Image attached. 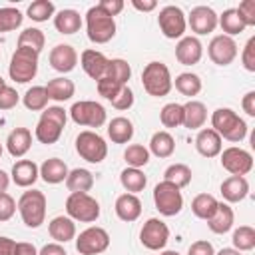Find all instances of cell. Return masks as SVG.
<instances>
[{
    "instance_id": "cell-1",
    "label": "cell",
    "mask_w": 255,
    "mask_h": 255,
    "mask_svg": "<svg viewBox=\"0 0 255 255\" xmlns=\"http://www.w3.org/2000/svg\"><path fill=\"white\" fill-rule=\"evenodd\" d=\"M211 129L219 133L221 139L239 143L247 135V124L243 118H239L231 108H217L211 114Z\"/></svg>"
},
{
    "instance_id": "cell-2",
    "label": "cell",
    "mask_w": 255,
    "mask_h": 255,
    "mask_svg": "<svg viewBox=\"0 0 255 255\" xmlns=\"http://www.w3.org/2000/svg\"><path fill=\"white\" fill-rule=\"evenodd\" d=\"M66 122H68V114H66L64 108H60V106H48L42 112V116H40V120L36 124V129H34L36 139L40 143H46V145L56 143L60 139L64 128H66Z\"/></svg>"
},
{
    "instance_id": "cell-3",
    "label": "cell",
    "mask_w": 255,
    "mask_h": 255,
    "mask_svg": "<svg viewBox=\"0 0 255 255\" xmlns=\"http://www.w3.org/2000/svg\"><path fill=\"white\" fill-rule=\"evenodd\" d=\"M141 84L149 96L163 98L173 88L171 72L163 62H149V64H145V68L141 72Z\"/></svg>"
},
{
    "instance_id": "cell-4",
    "label": "cell",
    "mask_w": 255,
    "mask_h": 255,
    "mask_svg": "<svg viewBox=\"0 0 255 255\" xmlns=\"http://www.w3.org/2000/svg\"><path fill=\"white\" fill-rule=\"evenodd\" d=\"M16 209L20 211L24 225L30 229H36L46 219V195L38 189L24 191L16 203Z\"/></svg>"
},
{
    "instance_id": "cell-5",
    "label": "cell",
    "mask_w": 255,
    "mask_h": 255,
    "mask_svg": "<svg viewBox=\"0 0 255 255\" xmlns=\"http://www.w3.org/2000/svg\"><path fill=\"white\" fill-rule=\"evenodd\" d=\"M38 52L30 50V48H16L12 58H10V66H8V74L10 80H14L16 84H28L36 78L38 74Z\"/></svg>"
},
{
    "instance_id": "cell-6",
    "label": "cell",
    "mask_w": 255,
    "mask_h": 255,
    "mask_svg": "<svg viewBox=\"0 0 255 255\" xmlns=\"http://www.w3.org/2000/svg\"><path fill=\"white\" fill-rule=\"evenodd\" d=\"M86 32L90 42L106 44L116 36V20L96 4L86 12Z\"/></svg>"
},
{
    "instance_id": "cell-7",
    "label": "cell",
    "mask_w": 255,
    "mask_h": 255,
    "mask_svg": "<svg viewBox=\"0 0 255 255\" xmlns=\"http://www.w3.org/2000/svg\"><path fill=\"white\" fill-rule=\"evenodd\" d=\"M66 213L80 223H94L100 217V203L90 193H70L66 199Z\"/></svg>"
},
{
    "instance_id": "cell-8",
    "label": "cell",
    "mask_w": 255,
    "mask_h": 255,
    "mask_svg": "<svg viewBox=\"0 0 255 255\" xmlns=\"http://www.w3.org/2000/svg\"><path fill=\"white\" fill-rule=\"evenodd\" d=\"M153 203L155 209L165 215V217H173L183 209V195L181 189L175 187L169 181H159L153 187Z\"/></svg>"
},
{
    "instance_id": "cell-9",
    "label": "cell",
    "mask_w": 255,
    "mask_h": 255,
    "mask_svg": "<svg viewBox=\"0 0 255 255\" xmlns=\"http://www.w3.org/2000/svg\"><path fill=\"white\" fill-rule=\"evenodd\" d=\"M76 151L82 159L90 163H102L108 155V143L100 133L92 129H84L76 137Z\"/></svg>"
},
{
    "instance_id": "cell-10",
    "label": "cell",
    "mask_w": 255,
    "mask_h": 255,
    "mask_svg": "<svg viewBox=\"0 0 255 255\" xmlns=\"http://www.w3.org/2000/svg\"><path fill=\"white\" fill-rule=\"evenodd\" d=\"M70 118L78 126L86 128H100L106 124V108L92 100H80L70 108Z\"/></svg>"
},
{
    "instance_id": "cell-11",
    "label": "cell",
    "mask_w": 255,
    "mask_h": 255,
    "mask_svg": "<svg viewBox=\"0 0 255 255\" xmlns=\"http://www.w3.org/2000/svg\"><path fill=\"white\" fill-rule=\"evenodd\" d=\"M157 24H159V30L165 38L169 40H181L183 34H185V28H187V22H185V14L179 6H163L159 10V16H157Z\"/></svg>"
},
{
    "instance_id": "cell-12",
    "label": "cell",
    "mask_w": 255,
    "mask_h": 255,
    "mask_svg": "<svg viewBox=\"0 0 255 255\" xmlns=\"http://www.w3.org/2000/svg\"><path fill=\"white\" fill-rule=\"evenodd\" d=\"M110 247V235L104 227H88L76 237V251L80 255H100Z\"/></svg>"
},
{
    "instance_id": "cell-13",
    "label": "cell",
    "mask_w": 255,
    "mask_h": 255,
    "mask_svg": "<svg viewBox=\"0 0 255 255\" xmlns=\"http://www.w3.org/2000/svg\"><path fill=\"white\" fill-rule=\"evenodd\" d=\"M219 155H221V167L227 169L231 175H243L245 177L253 169V155L243 147L231 145V147L221 149Z\"/></svg>"
},
{
    "instance_id": "cell-14",
    "label": "cell",
    "mask_w": 255,
    "mask_h": 255,
    "mask_svg": "<svg viewBox=\"0 0 255 255\" xmlns=\"http://www.w3.org/2000/svg\"><path fill=\"white\" fill-rule=\"evenodd\" d=\"M139 241H141V245H143L145 249H149V251H159V249H163V247L167 245V241H169V227H167L161 219L151 217V219H147V221L143 223V227H141V231H139Z\"/></svg>"
},
{
    "instance_id": "cell-15",
    "label": "cell",
    "mask_w": 255,
    "mask_h": 255,
    "mask_svg": "<svg viewBox=\"0 0 255 255\" xmlns=\"http://www.w3.org/2000/svg\"><path fill=\"white\" fill-rule=\"evenodd\" d=\"M207 54L211 58L213 64L217 66H229L235 58H237V44L233 38L225 36V34H219V36H213L209 46H207Z\"/></svg>"
},
{
    "instance_id": "cell-16",
    "label": "cell",
    "mask_w": 255,
    "mask_h": 255,
    "mask_svg": "<svg viewBox=\"0 0 255 255\" xmlns=\"http://www.w3.org/2000/svg\"><path fill=\"white\" fill-rule=\"evenodd\" d=\"M185 22L189 24L191 32H195L197 36H205L217 28V14L209 6H195Z\"/></svg>"
},
{
    "instance_id": "cell-17",
    "label": "cell",
    "mask_w": 255,
    "mask_h": 255,
    "mask_svg": "<svg viewBox=\"0 0 255 255\" xmlns=\"http://www.w3.org/2000/svg\"><path fill=\"white\" fill-rule=\"evenodd\" d=\"M78 64V52L74 50V46L70 44H58L50 50V66L60 72V74H68L76 68Z\"/></svg>"
},
{
    "instance_id": "cell-18",
    "label": "cell",
    "mask_w": 255,
    "mask_h": 255,
    "mask_svg": "<svg viewBox=\"0 0 255 255\" xmlns=\"http://www.w3.org/2000/svg\"><path fill=\"white\" fill-rule=\"evenodd\" d=\"M201 56H203V46H201L199 38H195V36H183L175 46V58L183 66L197 64L201 60Z\"/></svg>"
},
{
    "instance_id": "cell-19",
    "label": "cell",
    "mask_w": 255,
    "mask_h": 255,
    "mask_svg": "<svg viewBox=\"0 0 255 255\" xmlns=\"http://www.w3.org/2000/svg\"><path fill=\"white\" fill-rule=\"evenodd\" d=\"M80 64H82V70H84L92 80L100 82V80L106 76V72H108L110 60H108L102 52H98V50H84L82 56H80Z\"/></svg>"
},
{
    "instance_id": "cell-20",
    "label": "cell",
    "mask_w": 255,
    "mask_h": 255,
    "mask_svg": "<svg viewBox=\"0 0 255 255\" xmlns=\"http://www.w3.org/2000/svg\"><path fill=\"white\" fill-rule=\"evenodd\" d=\"M223 139L219 137V133L211 128H203L197 131V137H195V149L199 155L203 157H215L221 153L223 149Z\"/></svg>"
},
{
    "instance_id": "cell-21",
    "label": "cell",
    "mask_w": 255,
    "mask_h": 255,
    "mask_svg": "<svg viewBox=\"0 0 255 255\" xmlns=\"http://www.w3.org/2000/svg\"><path fill=\"white\" fill-rule=\"evenodd\" d=\"M221 195L225 203H239L249 195V181L243 175H229L221 183Z\"/></svg>"
},
{
    "instance_id": "cell-22",
    "label": "cell",
    "mask_w": 255,
    "mask_h": 255,
    "mask_svg": "<svg viewBox=\"0 0 255 255\" xmlns=\"http://www.w3.org/2000/svg\"><path fill=\"white\" fill-rule=\"evenodd\" d=\"M12 181L18 187H32L40 177V167L32 159H18L12 165Z\"/></svg>"
},
{
    "instance_id": "cell-23",
    "label": "cell",
    "mask_w": 255,
    "mask_h": 255,
    "mask_svg": "<svg viewBox=\"0 0 255 255\" xmlns=\"http://www.w3.org/2000/svg\"><path fill=\"white\" fill-rule=\"evenodd\" d=\"M32 147V131L28 128H14L6 137V149L12 157H24Z\"/></svg>"
},
{
    "instance_id": "cell-24",
    "label": "cell",
    "mask_w": 255,
    "mask_h": 255,
    "mask_svg": "<svg viewBox=\"0 0 255 255\" xmlns=\"http://www.w3.org/2000/svg\"><path fill=\"white\" fill-rule=\"evenodd\" d=\"M114 209H116V215L122 221L131 223L141 215V201L133 193H122V195H118Z\"/></svg>"
},
{
    "instance_id": "cell-25",
    "label": "cell",
    "mask_w": 255,
    "mask_h": 255,
    "mask_svg": "<svg viewBox=\"0 0 255 255\" xmlns=\"http://www.w3.org/2000/svg\"><path fill=\"white\" fill-rule=\"evenodd\" d=\"M48 233L56 243H68L76 237V223L68 215H58L48 223Z\"/></svg>"
},
{
    "instance_id": "cell-26",
    "label": "cell",
    "mask_w": 255,
    "mask_h": 255,
    "mask_svg": "<svg viewBox=\"0 0 255 255\" xmlns=\"http://www.w3.org/2000/svg\"><path fill=\"white\" fill-rule=\"evenodd\" d=\"M233 221H235V215H233V209L229 203H217V209L215 213L207 219V227L217 233V235H223L227 233L231 227H233Z\"/></svg>"
},
{
    "instance_id": "cell-27",
    "label": "cell",
    "mask_w": 255,
    "mask_h": 255,
    "mask_svg": "<svg viewBox=\"0 0 255 255\" xmlns=\"http://www.w3.org/2000/svg\"><path fill=\"white\" fill-rule=\"evenodd\" d=\"M205 122H207V108L203 102L189 100L187 104H183V126L187 129H201Z\"/></svg>"
},
{
    "instance_id": "cell-28",
    "label": "cell",
    "mask_w": 255,
    "mask_h": 255,
    "mask_svg": "<svg viewBox=\"0 0 255 255\" xmlns=\"http://www.w3.org/2000/svg\"><path fill=\"white\" fill-rule=\"evenodd\" d=\"M68 171H70L68 165H66L60 157H50V159H46V161L40 165V177H42L46 183H50V185H56V183L66 181Z\"/></svg>"
},
{
    "instance_id": "cell-29",
    "label": "cell",
    "mask_w": 255,
    "mask_h": 255,
    "mask_svg": "<svg viewBox=\"0 0 255 255\" xmlns=\"http://www.w3.org/2000/svg\"><path fill=\"white\" fill-rule=\"evenodd\" d=\"M54 28L60 32V34H76L80 28H82V16L80 12L72 10V8H64L60 10L56 16H54Z\"/></svg>"
},
{
    "instance_id": "cell-30",
    "label": "cell",
    "mask_w": 255,
    "mask_h": 255,
    "mask_svg": "<svg viewBox=\"0 0 255 255\" xmlns=\"http://www.w3.org/2000/svg\"><path fill=\"white\" fill-rule=\"evenodd\" d=\"M108 137L114 141V143H128L131 137H133V124L124 118V116H118L114 118L110 124H108Z\"/></svg>"
},
{
    "instance_id": "cell-31",
    "label": "cell",
    "mask_w": 255,
    "mask_h": 255,
    "mask_svg": "<svg viewBox=\"0 0 255 255\" xmlns=\"http://www.w3.org/2000/svg\"><path fill=\"white\" fill-rule=\"evenodd\" d=\"M66 187L70 189V193H88L94 187V175H92V171H88L84 167H76V169L68 171Z\"/></svg>"
},
{
    "instance_id": "cell-32",
    "label": "cell",
    "mask_w": 255,
    "mask_h": 255,
    "mask_svg": "<svg viewBox=\"0 0 255 255\" xmlns=\"http://www.w3.org/2000/svg\"><path fill=\"white\" fill-rule=\"evenodd\" d=\"M44 88H46L48 98L54 100V102H68V100L74 96V92H76L74 82L68 80V78H64V76H62V78H54V80H50Z\"/></svg>"
},
{
    "instance_id": "cell-33",
    "label": "cell",
    "mask_w": 255,
    "mask_h": 255,
    "mask_svg": "<svg viewBox=\"0 0 255 255\" xmlns=\"http://www.w3.org/2000/svg\"><path fill=\"white\" fill-rule=\"evenodd\" d=\"M175 151V139L171 137L169 131H155L149 139V153H153L155 157H169Z\"/></svg>"
},
{
    "instance_id": "cell-34",
    "label": "cell",
    "mask_w": 255,
    "mask_h": 255,
    "mask_svg": "<svg viewBox=\"0 0 255 255\" xmlns=\"http://www.w3.org/2000/svg\"><path fill=\"white\" fill-rule=\"evenodd\" d=\"M120 183L122 187L126 189V193H139L143 191V187L147 185V177L141 169L137 167H126L122 173H120Z\"/></svg>"
},
{
    "instance_id": "cell-35",
    "label": "cell",
    "mask_w": 255,
    "mask_h": 255,
    "mask_svg": "<svg viewBox=\"0 0 255 255\" xmlns=\"http://www.w3.org/2000/svg\"><path fill=\"white\" fill-rule=\"evenodd\" d=\"M217 26H221L223 34H225V36H229V38H233V36L241 34V32L247 28V26H245V22L241 20V16L237 14V10H235V8H227V10H223V14H221V16H217Z\"/></svg>"
},
{
    "instance_id": "cell-36",
    "label": "cell",
    "mask_w": 255,
    "mask_h": 255,
    "mask_svg": "<svg viewBox=\"0 0 255 255\" xmlns=\"http://www.w3.org/2000/svg\"><path fill=\"white\" fill-rule=\"evenodd\" d=\"M48 100L50 98H48L44 86H32L22 96V102H24L26 110H30V112H44L48 108Z\"/></svg>"
},
{
    "instance_id": "cell-37",
    "label": "cell",
    "mask_w": 255,
    "mask_h": 255,
    "mask_svg": "<svg viewBox=\"0 0 255 255\" xmlns=\"http://www.w3.org/2000/svg\"><path fill=\"white\" fill-rule=\"evenodd\" d=\"M217 203H219V201H217L211 193H199V195H195L193 201H191V211H193L195 217L207 221V219L215 213Z\"/></svg>"
},
{
    "instance_id": "cell-38",
    "label": "cell",
    "mask_w": 255,
    "mask_h": 255,
    "mask_svg": "<svg viewBox=\"0 0 255 255\" xmlns=\"http://www.w3.org/2000/svg\"><path fill=\"white\" fill-rule=\"evenodd\" d=\"M175 90L181 94V96H187V98H193L201 92V78L197 74H191V72H183L179 76H175V82H173Z\"/></svg>"
},
{
    "instance_id": "cell-39",
    "label": "cell",
    "mask_w": 255,
    "mask_h": 255,
    "mask_svg": "<svg viewBox=\"0 0 255 255\" xmlns=\"http://www.w3.org/2000/svg\"><path fill=\"white\" fill-rule=\"evenodd\" d=\"M163 181L173 183L175 187H187L191 183V169L185 163H171L165 171H163Z\"/></svg>"
},
{
    "instance_id": "cell-40",
    "label": "cell",
    "mask_w": 255,
    "mask_h": 255,
    "mask_svg": "<svg viewBox=\"0 0 255 255\" xmlns=\"http://www.w3.org/2000/svg\"><path fill=\"white\" fill-rule=\"evenodd\" d=\"M44 44H46V36H44V32L40 28H26L18 36V46L20 48H30V50H34L38 54L42 52Z\"/></svg>"
},
{
    "instance_id": "cell-41",
    "label": "cell",
    "mask_w": 255,
    "mask_h": 255,
    "mask_svg": "<svg viewBox=\"0 0 255 255\" xmlns=\"http://www.w3.org/2000/svg\"><path fill=\"white\" fill-rule=\"evenodd\" d=\"M124 159H126L128 167H137V169H141V167H145V165L149 163V149L143 147L141 143H131V145H128L126 151H124Z\"/></svg>"
},
{
    "instance_id": "cell-42",
    "label": "cell",
    "mask_w": 255,
    "mask_h": 255,
    "mask_svg": "<svg viewBox=\"0 0 255 255\" xmlns=\"http://www.w3.org/2000/svg\"><path fill=\"white\" fill-rule=\"evenodd\" d=\"M233 249L237 251H251L255 247V229L251 225H239L233 231Z\"/></svg>"
},
{
    "instance_id": "cell-43",
    "label": "cell",
    "mask_w": 255,
    "mask_h": 255,
    "mask_svg": "<svg viewBox=\"0 0 255 255\" xmlns=\"http://www.w3.org/2000/svg\"><path fill=\"white\" fill-rule=\"evenodd\" d=\"M104 78L114 80V82H118V84H128V80L131 78V68H129V64H128L126 60L114 58V60H110L108 72H106Z\"/></svg>"
},
{
    "instance_id": "cell-44",
    "label": "cell",
    "mask_w": 255,
    "mask_h": 255,
    "mask_svg": "<svg viewBox=\"0 0 255 255\" xmlns=\"http://www.w3.org/2000/svg\"><path fill=\"white\" fill-rule=\"evenodd\" d=\"M159 120L163 124V128H179L183 126V106L181 104H165L159 112Z\"/></svg>"
},
{
    "instance_id": "cell-45",
    "label": "cell",
    "mask_w": 255,
    "mask_h": 255,
    "mask_svg": "<svg viewBox=\"0 0 255 255\" xmlns=\"http://www.w3.org/2000/svg\"><path fill=\"white\" fill-rule=\"evenodd\" d=\"M54 12H56V6L50 0H34L26 10L28 18L34 22H46L48 18L54 16Z\"/></svg>"
},
{
    "instance_id": "cell-46",
    "label": "cell",
    "mask_w": 255,
    "mask_h": 255,
    "mask_svg": "<svg viewBox=\"0 0 255 255\" xmlns=\"http://www.w3.org/2000/svg\"><path fill=\"white\" fill-rule=\"evenodd\" d=\"M22 20H24V16H22V12L18 8H12V6L0 8V34L20 28Z\"/></svg>"
},
{
    "instance_id": "cell-47",
    "label": "cell",
    "mask_w": 255,
    "mask_h": 255,
    "mask_svg": "<svg viewBox=\"0 0 255 255\" xmlns=\"http://www.w3.org/2000/svg\"><path fill=\"white\" fill-rule=\"evenodd\" d=\"M122 86H128V84H118L114 80H108V78H102L100 82H96V88H98V94L102 98H106L108 102H112L116 98V94L122 90Z\"/></svg>"
},
{
    "instance_id": "cell-48",
    "label": "cell",
    "mask_w": 255,
    "mask_h": 255,
    "mask_svg": "<svg viewBox=\"0 0 255 255\" xmlns=\"http://www.w3.org/2000/svg\"><path fill=\"white\" fill-rule=\"evenodd\" d=\"M18 102H20V94L12 86L2 84L0 86V110H12L16 108Z\"/></svg>"
},
{
    "instance_id": "cell-49",
    "label": "cell",
    "mask_w": 255,
    "mask_h": 255,
    "mask_svg": "<svg viewBox=\"0 0 255 255\" xmlns=\"http://www.w3.org/2000/svg\"><path fill=\"white\" fill-rule=\"evenodd\" d=\"M112 106L116 108V110H120V112H124V110H129L131 106H133V92L128 88V86H122V90L116 94V98L112 100Z\"/></svg>"
},
{
    "instance_id": "cell-50",
    "label": "cell",
    "mask_w": 255,
    "mask_h": 255,
    "mask_svg": "<svg viewBox=\"0 0 255 255\" xmlns=\"http://www.w3.org/2000/svg\"><path fill=\"white\" fill-rule=\"evenodd\" d=\"M14 213H16V201H14V197L10 193L2 191L0 193V223L12 219Z\"/></svg>"
},
{
    "instance_id": "cell-51",
    "label": "cell",
    "mask_w": 255,
    "mask_h": 255,
    "mask_svg": "<svg viewBox=\"0 0 255 255\" xmlns=\"http://www.w3.org/2000/svg\"><path fill=\"white\" fill-rule=\"evenodd\" d=\"M241 64L247 72H255V36H251L241 52Z\"/></svg>"
},
{
    "instance_id": "cell-52",
    "label": "cell",
    "mask_w": 255,
    "mask_h": 255,
    "mask_svg": "<svg viewBox=\"0 0 255 255\" xmlns=\"http://www.w3.org/2000/svg\"><path fill=\"white\" fill-rule=\"evenodd\" d=\"M235 10L245 22V26H255V0H243Z\"/></svg>"
},
{
    "instance_id": "cell-53",
    "label": "cell",
    "mask_w": 255,
    "mask_h": 255,
    "mask_svg": "<svg viewBox=\"0 0 255 255\" xmlns=\"http://www.w3.org/2000/svg\"><path fill=\"white\" fill-rule=\"evenodd\" d=\"M187 255H215V249L207 239H199V241H193L189 245Z\"/></svg>"
},
{
    "instance_id": "cell-54",
    "label": "cell",
    "mask_w": 255,
    "mask_h": 255,
    "mask_svg": "<svg viewBox=\"0 0 255 255\" xmlns=\"http://www.w3.org/2000/svg\"><path fill=\"white\" fill-rule=\"evenodd\" d=\"M98 6L108 14V16H118L122 10H124V0H102V2H98Z\"/></svg>"
},
{
    "instance_id": "cell-55",
    "label": "cell",
    "mask_w": 255,
    "mask_h": 255,
    "mask_svg": "<svg viewBox=\"0 0 255 255\" xmlns=\"http://www.w3.org/2000/svg\"><path fill=\"white\" fill-rule=\"evenodd\" d=\"M241 106H243V112L251 118H255V92H247L241 100Z\"/></svg>"
},
{
    "instance_id": "cell-56",
    "label": "cell",
    "mask_w": 255,
    "mask_h": 255,
    "mask_svg": "<svg viewBox=\"0 0 255 255\" xmlns=\"http://www.w3.org/2000/svg\"><path fill=\"white\" fill-rule=\"evenodd\" d=\"M0 255H16V241L0 235Z\"/></svg>"
},
{
    "instance_id": "cell-57",
    "label": "cell",
    "mask_w": 255,
    "mask_h": 255,
    "mask_svg": "<svg viewBox=\"0 0 255 255\" xmlns=\"http://www.w3.org/2000/svg\"><path fill=\"white\" fill-rule=\"evenodd\" d=\"M38 255H68L66 253V249L62 247V243H46L40 251H38Z\"/></svg>"
},
{
    "instance_id": "cell-58",
    "label": "cell",
    "mask_w": 255,
    "mask_h": 255,
    "mask_svg": "<svg viewBox=\"0 0 255 255\" xmlns=\"http://www.w3.org/2000/svg\"><path fill=\"white\" fill-rule=\"evenodd\" d=\"M131 6L139 12H151L157 8V2L155 0H131Z\"/></svg>"
},
{
    "instance_id": "cell-59",
    "label": "cell",
    "mask_w": 255,
    "mask_h": 255,
    "mask_svg": "<svg viewBox=\"0 0 255 255\" xmlns=\"http://www.w3.org/2000/svg\"><path fill=\"white\" fill-rule=\"evenodd\" d=\"M16 255H38V249L34 243L20 241V243H16Z\"/></svg>"
},
{
    "instance_id": "cell-60",
    "label": "cell",
    "mask_w": 255,
    "mask_h": 255,
    "mask_svg": "<svg viewBox=\"0 0 255 255\" xmlns=\"http://www.w3.org/2000/svg\"><path fill=\"white\" fill-rule=\"evenodd\" d=\"M8 183H10V177H8V173L0 169V193L8 189Z\"/></svg>"
},
{
    "instance_id": "cell-61",
    "label": "cell",
    "mask_w": 255,
    "mask_h": 255,
    "mask_svg": "<svg viewBox=\"0 0 255 255\" xmlns=\"http://www.w3.org/2000/svg\"><path fill=\"white\" fill-rule=\"evenodd\" d=\"M215 255H241V251H237V249H233V247H223V249L217 251Z\"/></svg>"
},
{
    "instance_id": "cell-62",
    "label": "cell",
    "mask_w": 255,
    "mask_h": 255,
    "mask_svg": "<svg viewBox=\"0 0 255 255\" xmlns=\"http://www.w3.org/2000/svg\"><path fill=\"white\" fill-rule=\"evenodd\" d=\"M161 255H179L177 251H161Z\"/></svg>"
},
{
    "instance_id": "cell-63",
    "label": "cell",
    "mask_w": 255,
    "mask_h": 255,
    "mask_svg": "<svg viewBox=\"0 0 255 255\" xmlns=\"http://www.w3.org/2000/svg\"><path fill=\"white\" fill-rule=\"evenodd\" d=\"M2 84H6V82H4V80H2V76H0V86H2Z\"/></svg>"
},
{
    "instance_id": "cell-64",
    "label": "cell",
    "mask_w": 255,
    "mask_h": 255,
    "mask_svg": "<svg viewBox=\"0 0 255 255\" xmlns=\"http://www.w3.org/2000/svg\"><path fill=\"white\" fill-rule=\"evenodd\" d=\"M0 157H2V143H0Z\"/></svg>"
}]
</instances>
